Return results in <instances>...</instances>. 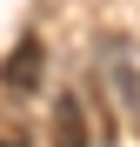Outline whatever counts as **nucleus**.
I'll list each match as a JSON object with an SVG mask.
<instances>
[{
	"label": "nucleus",
	"mask_w": 140,
	"mask_h": 147,
	"mask_svg": "<svg viewBox=\"0 0 140 147\" xmlns=\"http://www.w3.org/2000/svg\"><path fill=\"white\" fill-rule=\"evenodd\" d=\"M40 74H47L40 40H20L13 54H7V87H13V94H33V87H40Z\"/></svg>",
	"instance_id": "f257e3e1"
},
{
	"label": "nucleus",
	"mask_w": 140,
	"mask_h": 147,
	"mask_svg": "<svg viewBox=\"0 0 140 147\" xmlns=\"http://www.w3.org/2000/svg\"><path fill=\"white\" fill-rule=\"evenodd\" d=\"M54 147H87V114L80 100H54V134H47Z\"/></svg>",
	"instance_id": "f03ea898"
},
{
	"label": "nucleus",
	"mask_w": 140,
	"mask_h": 147,
	"mask_svg": "<svg viewBox=\"0 0 140 147\" xmlns=\"http://www.w3.org/2000/svg\"><path fill=\"white\" fill-rule=\"evenodd\" d=\"M113 80H120V94H127V114H140V74H127V67H113Z\"/></svg>",
	"instance_id": "7ed1b4c3"
},
{
	"label": "nucleus",
	"mask_w": 140,
	"mask_h": 147,
	"mask_svg": "<svg viewBox=\"0 0 140 147\" xmlns=\"http://www.w3.org/2000/svg\"><path fill=\"white\" fill-rule=\"evenodd\" d=\"M0 147H27V134H20V127H7V120H0Z\"/></svg>",
	"instance_id": "20e7f679"
}]
</instances>
